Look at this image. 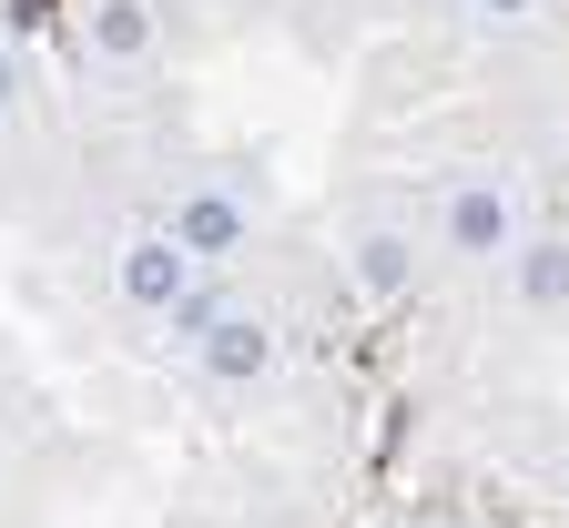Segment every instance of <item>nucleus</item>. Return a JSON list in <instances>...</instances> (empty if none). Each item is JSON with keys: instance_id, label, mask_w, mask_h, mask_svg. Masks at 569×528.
<instances>
[{"instance_id": "obj_2", "label": "nucleus", "mask_w": 569, "mask_h": 528, "mask_svg": "<svg viewBox=\"0 0 569 528\" xmlns=\"http://www.w3.org/2000/svg\"><path fill=\"white\" fill-rule=\"evenodd\" d=\"M448 245L458 255H498V245H509V193H498V183H458L448 193Z\"/></svg>"}, {"instance_id": "obj_6", "label": "nucleus", "mask_w": 569, "mask_h": 528, "mask_svg": "<svg viewBox=\"0 0 569 528\" xmlns=\"http://www.w3.org/2000/svg\"><path fill=\"white\" fill-rule=\"evenodd\" d=\"M92 41L112 61H142V51H153V11H142V0H102V11H92Z\"/></svg>"}, {"instance_id": "obj_4", "label": "nucleus", "mask_w": 569, "mask_h": 528, "mask_svg": "<svg viewBox=\"0 0 569 528\" xmlns=\"http://www.w3.org/2000/svg\"><path fill=\"white\" fill-rule=\"evenodd\" d=\"M173 245H183V255H234V245H244V213H234L224 193H193V203L173 213Z\"/></svg>"}, {"instance_id": "obj_8", "label": "nucleus", "mask_w": 569, "mask_h": 528, "mask_svg": "<svg viewBox=\"0 0 569 528\" xmlns=\"http://www.w3.org/2000/svg\"><path fill=\"white\" fill-rule=\"evenodd\" d=\"M488 11H529V0H488Z\"/></svg>"}, {"instance_id": "obj_9", "label": "nucleus", "mask_w": 569, "mask_h": 528, "mask_svg": "<svg viewBox=\"0 0 569 528\" xmlns=\"http://www.w3.org/2000/svg\"><path fill=\"white\" fill-rule=\"evenodd\" d=\"M0 102H11V71H0Z\"/></svg>"}, {"instance_id": "obj_7", "label": "nucleus", "mask_w": 569, "mask_h": 528, "mask_svg": "<svg viewBox=\"0 0 569 528\" xmlns=\"http://www.w3.org/2000/svg\"><path fill=\"white\" fill-rule=\"evenodd\" d=\"M529 295H539V306H559V295H569V255L559 245H529V275H519Z\"/></svg>"}, {"instance_id": "obj_5", "label": "nucleus", "mask_w": 569, "mask_h": 528, "mask_svg": "<svg viewBox=\"0 0 569 528\" xmlns=\"http://www.w3.org/2000/svg\"><path fill=\"white\" fill-rule=\"evenodd\" d=\"M407 275H417V245L397 235V223H377V235L356 245V285L367 295H407Z\"/></svg>"}, {"instance_id": "obj_1", "label": "nucleus", "mask_w": 569, "mask_h": 528, "mask_svg": "<svg viewBox=\"0 0 569 528\" xmlns=\"http://www.w3.org/2000/svg\"><path fill=\"white\" fill-rule=\"evenodd\" d=\"M122 295H132V306H153V316H173L183 295H193V255L173 235H132L122 245Z\"/></svg>"}, {"instance_id": "obj_3", "label": "nucleus", "mask_w": 569, "mask_h": 528, "mask_svg": "<svg viewBox=\"0 0 569 528\" xmlns=\"http://www.w3.org/2000/svg\"><path fill=\"white\" fill-rule=\"evenodd\" d=\"M203 366L224 376V387H244V376H264V366H274V346H264V326L224 316V326H203Z\"/></svg>"}]
</instances>
